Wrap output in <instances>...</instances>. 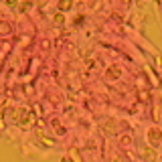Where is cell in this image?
Returning a JSON list of instances; mask_svg holds the SVG:
<instances>
[{
    "mask_svg": "<svg viewBox=\"0 0 162 162\" xmlns=\"http://www.w3.org/2000/svg\"><path fill=\"white\" fill-rule=\"evenodd\" d=\"M10 114H12V120L18 122L20 126H28V124H31V114H28L24 108H20V109H12Z\"/></svg>",
    "mask_w": 162,
    "mask_h": 162,
    "instance_id": "obj_1",
    "label": "cell"
},
{
    "mask_svg": "<svg viewBox=\"0 0 162 162\" xmlns=\"http://www.w3.org/2000/svg\"><path fill=\"white\" fill-rule=\"evenodd\" d=\"M148 140H150L152 146H158L160 140H162V132L158 130V128H152V130L148 132Z\"/></svg>",
    "mask_w": 162,
    "mask_h": 162,
    "instance_id": "obj_2",
    "label": "cell"
},
{
    "mask_svg": "<svg viewBox=\"0 0 162 162\" xmlns=\"http://www.w3.org/2000/svg\"><path fill=\"white\" fill-rule=\"evenodd\" d=\"M142 154H144V158H146L148 162H154V158H156V154H154V150H152V148H144Z\"/></svg>",
    "mask_w": 162,
    "mask_h": 162,
    "instance_id": "obj_3",
    "label": "cell"
},
{
    "mask_svg": "<svg viewBox=\"0 0 162 162\" xmlns=\"http://www.w3.org/2000/svg\"><path fill=\"white\" fill-rule=\"evenodd\" d=\"M12 33V27L8 23H0V35H10Z\"/></svg>",
    "mask_w": 162,
    "mask_h": 162,
    "instance_id": "obj_4",
    "label": "cell"
},
{
    "mask_svg": "<svg viewBox=\"0 0 162 162\" xmlns=\"http://www.w3.org/2000/svg\"><path fill=\"white\" fill-rule=\"evenodd\" d=\"M120 73H122V71L118 69V67H112V69L108 71V75H109V77H120Z\"/></svg>",
    "mask_w": 162,
    "mask_h": 162,
    "instance_id": "obj_5",
    "label": "cell"
},
{
    "mask_svg": "<svg viewBox=\"0 0 162 162\" xmlns=\"http://www.w3.org/2000/svg\"><path fill=\"white\" fill-rule=\"evenodd\" d=\"M12 6H14L16 10H24V8H28V2H23V4H14V2H12Z\"/></svg>",
    "mask_w": 162,
    "mask_h": 162,
    "instance_id": "obj_6",
    "label": "cell"
},
{
    "mask_svg": "<svg viewBox=\"0 0 162 162\" xmlns=\"http://www.w3.org/2000/svg\"><path fill=\"white\" fill-rule=\"evenodd\" d=\"M59 8H61V10H67V8H71V2H65V0H63V2H59Z\"/></svg>",
    "mask_w": 162,
    "mask_h": 162,
    "instance_id": "obj_7",
    "label": "cell"
},
{
    "mask_svg": "<svg viewBox=\"0 0 162 162\" xmlns=\"http://www.w3.org/2000/svg\"><path fill=\"white\" fill-rule=\"evenodd\" d=\"M63 20H65V18H63V14H61V12H57V14H55V23H57V24H61Z\"/></svg>",
    "mask_w": 162,
    "mask_h": 162,
    "instance_id": "obj_8",
    "label": "cell"
},
{
    "mask_svg": "<svg viewBox=\"0 0 162 162\" xmlns=\"http://www.w3.org/2000/svg\"><path fill=\"white\" fill-rule=\"evenodd\" d=\"M122 142H124V144H128V142H132V138H130V136H124Z\"/></svg>",
    "mask_w": 162,
    "mask_h": 162,
    "instance_id": "obj_9",
    "label": "cell"
},
{
    "mask_svg": "<svg viewBox=\"0 0 162 162\" xmlns=\"http://www.w3.org/2000/svg\"><path fill=\"white\" fill-rule=\"evenodd\" d=\"M63 162H71V160H65V158H63Z\"/></svg>",
    "mask_w": 162,
    "mask_h": 162,
    "instance_id": "obj_10",
    "label": "cell"
}]
</instances>
